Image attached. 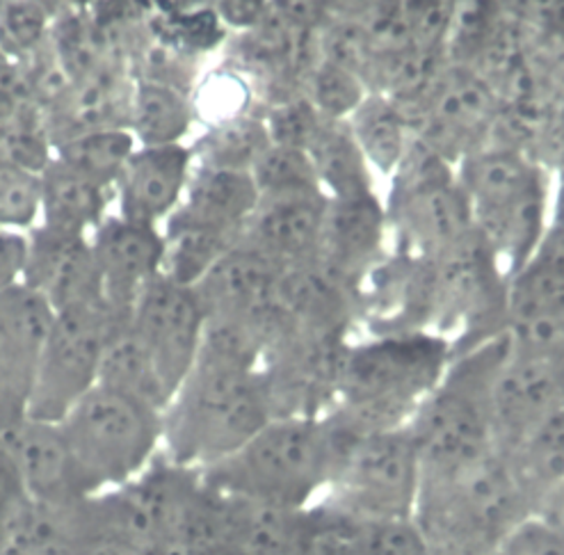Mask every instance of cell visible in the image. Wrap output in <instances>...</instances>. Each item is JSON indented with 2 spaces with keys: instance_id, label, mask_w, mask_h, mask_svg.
<instances>
[{
  "instance_id": "obj_1",
  "label": "cell",
  "mask_w": 564,
  "mask_h": 555,
  "mask_svg": "<svg viewBox=\"0 0 564 555\" xmlns=\"http://www.w3.org/2000/svg\"><path fill=\"white\" fill-rule=\"evenodd\" d=\"M451 363V338L430 331L372 336L348 346L325 418L343 437L406 427Z\"/></svg>"
},
{
  "instance_id": "obj_2",
  "label": "cell",
  "mask_w": 564,
  "mask_h": 555,
  "mask_svg": "<svg viewBox=\"0 0 564 555\" xmlns=\"http://www.w3.org/2000/svg\"><path fill=\"white\" fill-rule=\"evenodd\" d=\"M259 368L199 355L163 412V446L176 467L204 471L272 421Z\"/></svg>"
},
{
  "instance_id": "obj_3",
  "label": "cell",
  "mask_w": 564,
  "mask_h": 555,
  "mask_svg": "<svg viewBox=\"0 0 564 555\" xmlns=\"http://www.w3.org/2000/svg\"><path fill=\"white\" fill-rule=\"evenodd\" d=\"M340 439L325 416L272 418L227 459L199 471L225 497L308 510L329 489Z\"/></svg>"
},
{
  "instance_id": "obj_4",
  "label": "cell",
  "mask_w": 564,
  "mask_h": 555,
  "mask_svg": "<svg viewBox=\"0 0 564 555\" xmlns=\"http://www.w3.org/2000/svg\"><path fill=\"white\" fill-rule=\"evenodd\" d=\"M532 514L530 493L496 450L455 474L423 478L412 521L432 555H487Z\"/></svg>"
},
{
  "instance_id": "obj_5",
  "label": "cell",
  "mask_w": 564,
  "mask_h": 555,
  "mask_svg": "<svg viewBox=\"0 0 564 555\" xmlns=\"http://www.w3.org/2000/svg\"><path fill=\"white\" fill-rule=\"evenodd\" d=\"M510 348L500 334L451 357L446 373L412 416L410 435L421 459V480L448 476L498 450L491 389Z\"/></svg>"
},
{
  "instance_id": "obj_6",
  "label": "cell",
  "mask_w": 564,
  "mask_h": 555,
  "mask_svg": "<svg viewBox=\"0 0 564 555\" xmlns=\"http://www.w3.org/2000/svg\"><path fill=\"white\" fill-rule=\"evenodd\" d=\"M476 231L508 276L523 268L546 231L549 172L525 151L487 144L457 167Z\"/></svg>"
},
{
  "instance_id": "obj_7",
  "label": "cell",
  "mask_w": 564,
  "mask_h": 555,
  "mask_svg": "<svg viewBox=\"0 0 564 555\" xmlns=\"http://www.w3.org/2000/svg\"><path fill=\"white\" fill-rule=\"evenodd\" d=\"M94 493L138 480L163 446V412L97 384L57 423Z\"/></svg>"
},
{
  "instance_id": "obj_8",
  "label": "cell",
  "mask_w": 564,
  "mask_h": 555,
  "mask_svg": "<svg viewBox=\"0 0 564 555\" xmlns=\"http://www.w3.org/2000/svg\"><path fill=\"white\" fill-rule=\"evenodd\" d=\"M332 425V423H329ZM334 427V425H332ZM329 489L318 503L355 521H410L421 491V459L410 429L343 437Z\"/></svg>"
},
{
  "instance_id": "obj_9",
  "label": "cell",
  "mask_w": 564,
  "mask_h": 555,
  "mask_svg": "<svg viewBox=\"0 0 564 555\" xmlns=\"http://www.w3.org/2000/svg\"><path fill=\"white\" fill-rule=\"evenodd\" d=\"M387 222L395 231L398 254L436 257L476 231L471 204L455 165L414 140L391 174Z\"/></svg>"
},
{
  "instance_id": "obj_10",
  "label": "cell",
  "mask_w": 564,
  "mask_h": 555,
  "mask_svg": "<svg viewBox=\"0 0 564 555\" xmlns=\"http://www.w3.org/2000/svg\"><path fill=\"white\" fill-rule=\"evenodd\" d=\"M131 316L110 304H91L55 314L23 403V418L62 423L78 400L99 384V370L112 331Z\"/></svg>"
},
{
  "instance_id": "obj_11",
  "label": "cell",
  "mask_w": 564,
  "mask_h": 555,
  "mask_svg": "<svg viewBox=\"0 0 564 555\" xmlns=\"http://www.w3.org/2000/svg\"><path fill=\"white\" fill-rule=\"evenodd\" d=\"M402 110L412 121L416 142L457 167L491 142L500 99L480 74L448 65L412 106Z\"/></svg>"
},
{
  "instance_id": "obj_12",
  "label": "cell",
  "mask_w": 564,
  "mask_h": 555,
  "mask_svg": "<svg viewBox=\"0 0 564 555\" xmlns=\"http://www.w3.org/2000/svg\"><path fill=\"white\" fill-rule=\"evenodd\" d=\"M129 327L174 398L199 357L206 329L195 289L174 284L163 274L155 276L133 304Z\"/></svg>"
},
{
  "instance_id": "obj_13",
  "label": "cell",
  "mask_w": 564,
  "mask_h": 555,
  "mask_svg": "<svg viewBox=\"0 0 564 555\" xmlns=\"http://www.w3.org/2000/svg\"><path fill=\"white\" fill-rule=\"evenodd\" d=\"M564 405V348H521L510 341L491 389L498 450L506 453Z\"/></svg>"
},
{
  "instance_id": "obj_14",
  "label": "cell",
  "mask_w": 564,
  "mask_h": 555,
  "mask_svg": "<svg viewBox=\"0 0 564 555\" xmlns=\"http://www.w3.org/2000/svg\"><path fill=\"white\" fill-rule=\"evenodd\" d=\"M21 284L44 297L55 314L78 306L108 304L89 236L44 225L30 229Z\"/></svg>"
},
{
  "instance_id": "obj_15",
  "label": "cell",
  "mask_w": 564,
  "mask_h": 555,
  "mask_svg": "<svg viewBox=\"0 0 564 555\" xmlns=\"http://www.w3.org/2000/svg\"><path fill=\"white\" fill-rule=\"evenodd\" d=\"M6 459L35 503L74 508L94 497V489L74 459L57 425L23 418L3 435Z\"/></svg>"
},
{
  "instance_id": "obj_16",
  "label": "cell",
  "mask_w": 564,
  "mask_h": 555,
  "mask_svg": "<svg viewBox=\"0 0 564 555\" xmlns=\"http://www.w3.org/2000/svg\"><path fill=\"white\" fill-rule=\"evenodd\" d=\"M89 242L104 276L106 302L115 312L131 316L142 291L163 274V231L121 215H106V220L91 231Z\"/></svg>"
},
{
  "instance_id": "obj_17",
  "label": "cell",
  "mask_w": 564,
  "mask_h": 555,
  "mask_svg": "<svg viewBox=\"0 0 564 555\" xmlns=\"http://www.w3.org/2000/svg\"><path fill=\"white\" fill-rule=\"evenodd\" d=\"M276 304L293 327L321 336H348L364 312L361 286L321 257L284 268Z\"/></svg>"
},
{
  "instance_id": "obj_18",
  "label": "cell",
  "mask_w": 564,
  "mask_h": 555,
  "mask_svg": "<svg viewBox=\"0 0 564 555\" xmlns=\"http://www.w3.org/2000/svg\"><path fill=\"white\" fill-rule=\"evenodd\" d=\"M284 265L238 242L195 286L206 320H263L276 314Z\"/></svg>"
},
{
  "instance_id": "obj_19",
  "label": "cell",
  "mask_w": 564,
  "mask_h": 555,
  "mask_svg": "<svg viewBox=\"0 0 564 555\" xmlns=\"http://www.w3.org/2000/svg\"><path fill=\"white\" fill-rule=\"evenodd\" d=\"M193 170V149L183 144L135 146L115 183L117 215L159 227L178 208Z\"/></svg>"
},
{
  "instance_id": "obj_20",
  "label": "cell",
  "mask_w": 564,
  "mask_h": 555,
  "mask_svg": "<svg viewBox=\"0 0 564 555\" xmlns=\"http://www.w3.org/2000/svg\"><path fill=\"white\" fill-rule=\"evenodd\" d=\"M327 204L325 193L261 197L240 242L284 268L308 261L321 252Z\"/></svg>"
},
{
  "instance_id": "obj_21",
  "label": "cell",
  "mask_w": 564,
  "mask_h": 555,
  "mask_svg": "<svg viewBox=\"0 0 564 555\" xmlns=\"http://www.w3.org/2000/svg\"><path fill=\"white\" fill-rule=\"evenodd\" d=\"M387 208L375 193L329 199L318 257L359 286L382 261Z\"/></svg>"
},
{
  "instance_id": "obj_22",
  "label": "cell",
  "mask_w": 564,
  "mask_h": 555,
  "mask_svg": "<svg viewBox=\"0 0 564 555\" xmlns=\"http://www.w3.org/2000/svg\"><path fill=\"white\" fill-rule=\"evenodd\" d=\"M259 199V188L249 172L195 165L178 208L165 222L242 238Z\"/></svg>"
},
{
  "instance_id": "obj_23",
  "label": "cell",
  "mask_w": 564,
  "mask_h": 555,
  "mask_svg": "<svg viewBox=\"0 0 564 555\" xmlns=\"http://www.w3.org/2000/svg\"><path fill=\"white\" fill-rule=\"evenodd\" d=\"M53 320V308L28 286L0 291V382L19 387L23 403Z\"/></svg>"
},
{
  "instance_id": "obj_24",
  "label": "cell",
  "mask_w": 564,
  "mask_h": 555,
  "mask_svg": "<svg viewBox=\"0 0 564 555\" xmlns=\"http://www.w3.org/2000/svg\"><path fill=\"white\" fill-rule=\"evenodd\" d=\"M42 174V208L44 227L89 236L106 220L108 191L74 172L57 159L48 161Z\"/></svg>"
},
{
  "instance_id": "obj_25",
  "label": "cell",
  "mask_w": 564,
  "mask_h": 555,
  "mask_svg": "<svg viewBox=\"0 0 564 555\" xmlns=\"http://www.w3.org/2000/svg\"><path fill=\"white\" fill-rule=\"evenodd\" d=\"M321 188L329 199L375 193L372 174L348 121L325 119L306 146Z\"/></svg>"
},
{
  "instance_id": "obj_26",
  "label": "cell",
  "mask_w": 564,
  "mask_h": 555,
  "mask_svg": "<svg viewBox=\"0 0 564 555\" xmlns=\"http://www.w3.org/2000/svg\"><path fill=\"white\" fill-rule=\"evenodd\" d=\"M348 123L368 165L382 174H393L416 140L406 112L389 97L370 91Z\"/></svg>"
},
{
  "instance_id": "obj_27",
  "label": "cell",
  "mask_w": 564,
  "mask_h": 555,
  "mask_svg": "<svg viewBox=\"0 0 564 555\" xmlns=\"http://www.w3.org/2000/svg\"><path fill=\"white\" fill-rule=\"evenodd\" d=\"M99 384L131 395L159 412H165L172 400L159 368L131 331L129 320L119 325L110 336L101 359Z\"/></svg>"
},
{
  "instance_id": "obj_28",
  "label": "cell",
  "mask_w": 564,
  "mask_h": 555,
  "mask_svg": "<svg viewBox=\"0 0 564 555\" xmlns=\"http://www.w3.org/2000/svg\"><path fill=\"white\" fill-rule=\"evenodd\" d=\"M503 455L530 493L532 505H538L549 489L564 482V405Z\"/></svg>"
},
{
  "instance_id": "obj_29",
  "label": "cell",
  "mask_w": 564,
  "mask_h": 555,
  "mask_svg": "<svg viewBox=\"0 0 564 555\" xmlns=\"http://www.w3.org/2000/svg\"><path fill=\"white\" fill-rule=\"evenodd\" d=\"M193 123L191 104L165 83H140L131 101V133L140 146L181 144Z\"/></svg>"
},
{
  "instance_id": "obj_30",
  "label": "cell",
  "mask_w": 564,
  "mask_h": 555,
  "mask_svg": "<svg viewBox=\"0 0 564 555\" xmlns=\"http://www.w3.org/2000/svg\"><path fill=\"white\" fill-rule=\"evenodd\" d=\"M135 146L138 142L129 129H94L62 142L55 159L110 191Z\"/></svg>"
},
{
  "instance_id": "obj_31",
  "label": "cell",
  "mask_w": 564,
  "mask_h": 555,
  "mask_svg": "<svg viewBox=\"0 0 564 555\" xmlns=\"http://www.w3.org/2000/svg\"><path fill=\"white\" fill-rule=\"evenodd\" d=\"M163 236V276H167L174 284L191 289H195L204 280V274L240 242L236 236L167 222Z\"/></svg>"
},
{
  "instance_id": "obj_32",
  "label": "cell",
  "mask_w": 564,
  "mask_h": 555,
  "mask_svg": "<svg viewBox=\"0 0 564 555\" xmlns=\"http://www.w3.org/2000/svg\"><path fill=\"white\" fill-rule=\"evenodd\" d=\"M272 144L263 119L236 117L219 123L195 149L193 156L199 167L252 172L261 153Z\"/></svg>"
},
{
  "instance_id": "obj_33",
  "label": "cell",
  "mask_w": 564,
  "mask_h": 555,
  "mask_svg": "<svg viewBox=\"0 0 564 555\" xmlns=\"http://www.w3.org/2000/svg\"><path fill=\"white\" fill-rule=\"evenodd\" d=\"M302 97L316 108L325 119L348 121L350 115L368 97L364 80L350 69H343L334 62L321 57L302 80Z\"/></svg>"
},
{
  "instance_id": "obj_34",
  "label": "cell",
  "mask_w": 564,
  "mask_h": 555,
  "mask_svg": "<svg viewBox=\"0 0 564 555\" xmlns=\"http://www.w3.org/2000/svg\"><path fill=\"white\" fill-rule=\"evenodd\" d=\"M338 555H432V551L412 519L355 521L348 516Z\"/></svg>"
},
{
  "instance_id": "obj_35",
  "label": "cell",
  "mask_w": 564,
  "mask_h": 555,
  "mask_svg": "<svg viewBox=\"0 0 564 555\" xmlns=\"http://www.w3.org/2000/svg\"><path fill=\"white\" fill-rule=\"evenodd\" d=\"M42 208V174L0 149V229H33Z\"/></svg>"
},
{
  "instance_id": "obj_36",
  "label": "cell",
  "mask_w": 564,
  "mask_h": 555,
  "mask_svg": "<svg viewBox=\"0 0 564 555\" xmlns=\"http://www.w3.org/2000/svg\"><path fill=\"white\" fill-rule=\"evenodd\" d=\"M249 174H252L261 197L323 193L306 151L293 146H281L272 142Z\"/></svg>"
},
{
  "instance_id": "obj_37",
  "label": "cell",
  "mask_w": 564,
  "mask_h": 555,
  "mask_svg": "<svg viewBox=\"0 0 564 555\" xmlns=\"http://www.w3.org/2000/svg\"><path fill=\"white\" fill-rule=\"evenodd\" d=\"M496 555H564V537L544 519L532 514L503 540Z\"/></svg>"
},
{
  "instance_id": "obj_38",
  "label": "cell",
  "mask_w": 564,
  "mask_h": 555,
  "mask_svg": "<svg viewBox=\"0 0 564 555\" xmlns=\"http://www.w3.org/2000/svg\"><path fill=\"white\" fill-rule=\"evenodd\" d=\"M521 17L530 28L532 37L564 44V3H532L523 6Z\"/></svg>"
},
{
  "instance_id": "obj_39",
  "label": "cell",
  "mask_w": 564,
  "mask_h": 555,
  "mask_svg": "<svg viewBox=\"0 0 564 555\" xmlns=\"http://www.w3.org/2000/svg\"><path fill=\"white\" fill-rule=\"evenodd\" d=\"M28 254V238L19 231L0 229V291L21 284Z\"/></svg>"
},
{
  "instance_id": "obj_40",
  "label": "cell",
  "mask_w": 564,
  "mask_h": 555,
  "mask_svg": "<svg viewBox=\"0 0 564 555\" xmlns=\"http://www.w3.org/2000/svg\"><path fill=\"white\" fill-rule=\"evenodd\" d=\"M30 497L25 493V489L21 487L17 474L12 471L10 461L6 459L0 465V533L8 526V521L12 519V514L28 501Z\"/></svg>"
},
{
  "instance_id": "obj_41",
  "label": "cell",
  "mask_w": 564,
  "mask_h": 555,
  "mask_svg": "<svg viewBox=\"0 0 564 555\" xmlns=\"http://www.w3.org/2000/svg\"><path fill=\"white\" fill-rule=\"evenodd\" d=\"M219 8H223L219 14H223L231 25L240 28H259L270 12L263 3H223Z\"/></svg>"
},
{
  "instance_id": "obj_42",
  "label": "cell",
  "mask_w": 564,
  "mask_h": 555,
  "mask_svg": "<svg viewBox=\"0 0 564 555\" xmlns=\"http://www.w3.org/2000/svg\"><path fill=\"white\" fill-rule=\"evenodd\" d=\"M535 514L564 537V482L544 493L535 505Z\"/></svg>"
},
{
  "instance_id": "obj_43",
  "label": "cell",
  "mask_w": 564,
  "mask_h": 555,
  "mask_svg": "<svg viewBox=\"0 0 564 555\" xmlns=\"http://www.w3.org/2000/svg\"><path fill=\"white\" fill-rule=\"evenodd\" d=\"M557 174V191H555V202H553V220L551 222H562L564 225V167Z\"/></svg>"
},
{
  "instance_id": "obj_44",
  "label": "cell",
  "mask_w": 564,
  "mask_h": 555,
  "mask_svg": "<svg viewBox=\"0 0 564 555\" xmlns=\"http://www.w3.org/2000/svg\"><path fill=\"white\" fill-rule=\"evenodd\" d=\"M487 555H496V553H487Z\"/></svg>"
}]
</instances>
